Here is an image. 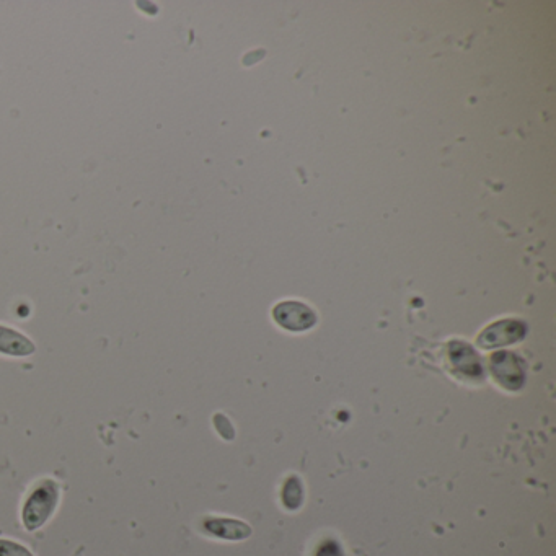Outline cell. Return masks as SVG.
<instances>
[{
  "label": "cell",
  "instance_id": "ba28073f",
  "mask_svg": "<svg viewBox=\"0 0 556 556\" xmlns=\"http://www.w3.org/2000/svg\"><path fill=\"white\" fill-rule=\"evenodd\" d=\"M304 501V490H302L301 480L291 477L286 481L283 488V503L289 511H296L301 508Z\"/></svg>",
  "mask_w": 556,
  "mask_h": 556
},
{
  "label": "cell",
  "instance_id": "3957f363",
  "mask_svg": "<svg viewBox=\"0 0 556 556\" xmlns=\"http://www.w3.org/2000/svg\"><path fill=\"white\" fill-rule=\"evenodd\" d=\"M490 372L503 389L512 390V392L521 389L526 382V367L516 354L508 353V351L491 356Z\"/></svg>",
  "mask_w": 556,
  "mask_h": 556
},
{
  "label": "cell",
  "instance_id": "8992f818",
  "mask_svg": "<svg viewBox=\"0 0 556 556\" xmlns=\"http://www.w3.org/2000/svg\"><path fill=\"white\" fill-rule=\"evenodd\" d=\"M447 364L455 374L464 377H480L481 362L472 346L462 341H452L447 348Z\"/></svg>",
  "mask_w": 556,
  "mask_h": 556
},
{
  "label": "cell",
  "instance_id": "30bf717a",
  "mask_svg": "<svg viewBox=\"0 0 556 556\" xmlns=\"http://www.w3.org/2000/svg\"><path fill=\"white\" fill-rule=\"evenodd\" d=\"M315 556H345V552L335 539H327L318 545Z\"/></svg>",
  "mask_w": 556,
  "mask_h": 556
},
{
  "label": "cell",
  "instance_id": "7a4b0ae2",
  "mask_svg": "<svg viewBox=\"0 0 556 556\" xmlns=\"http://www.w3.org/2000/svg\"><path fill=\"white\" fill-rule=\"evenodd\" d=\"M526 323L514 318L498 320L493 325H488L481 331L477 343L483 349L503 348V346L514 345L526 336Z\"/></svg>",
  "mask_w": 556,
  "mask_h": 556
},
{
  "label": "cell",
  "instance_id": "9c48e42d",
  "mask_svg": "<svg viewBox=\"0 0 556 556\" xmlns=\"http://www.w3.org/2000/svg\"><path fill=\"white\" fill-rule=\"evenodd\" d=\"M0 556H35L23 543L10 539H0Z\"/></svg>",
  "mask_w": 556,
  "mask_h": 556
},
{
  "label": "cell",
  "instance_id": "52a82bcc",
  "mask_svg": "<svg viewBox=\"0 0 556 556\" xmlns=\"http://www.w3.org/2000/svg\"><path fill=\"white\" fill-rule=\"evenodd\" d=\"M36 345L22 331L0 325V354L9 358H28L35 353Z\"/></svg>",
  "mask_w": 556,
  "mask_h": 556
},
{
  "label": "cell",
  "instance_id": "8fae6325",
  "mask_svg": "<svg viewBox=\"0 0 556 556\" xmlns=\"http://www.w3.org/2000/svg\"><path fill=\"white\" fill-rule=\"evenodd\" d=\"M214 426H216L217 431H219L222 437H226V439H232V437H234V429L230 426L226 416H214Z\"/></svg>",
  "mask_w": 556,
  "mask_h": 556
},
{
  "label": "cell",
  "instance_id": "6da1fadb",
  "mask_svg": "<svg viewBox=\"0 0 556 556\" xmlns=\"http://www.w3.org/2000/svg\"><path fill=\"white\" fill-rule=\"evenodd\" d=\"M61 501V485L53 478H41L31 486L23 501L20 519L28 532H36L48 524Z\"/></svg>",
  "mask_w": 556,
  "mask_h": 556
},
{
  "label": "cell",
  "instance_id": "5b68a950",
  "mask_svg": "<svg viewBox=\"0 0 556 556\" xmlns=\"http://www.w3.org/2000/svg\"><path fill=\"white\" fill-rule=\"evenodd\" d=\"M274 322L279 327L289 331H305L314 327L317 322V315L309 305L302 302L286 301L276 305L273 309Z\"/></svg>",
  "mask_w": 556,
  "mask_h": 556
},
{
  "label": "cell",
  "instance_id": "277c9868",
  "mask_svg": "<svg viewBox=\"0 0 556 556\" xmlns=\"http://www.w3.org/2000/svg\"><path fill=\"white\" fill-rule=\"evenodd\" d=\"M199 530L212 539L227 540V542H240L252 535V527L248 526L247 522L230 519V517H203L199 522Z\"/></svg>",
  "mask_w": 556,
  "mask_h": 556
}]
</instances>
